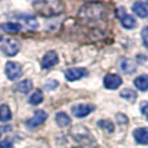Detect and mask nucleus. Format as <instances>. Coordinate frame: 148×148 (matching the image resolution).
Here are the masks:
<instances>
[{"label": "nucleus", "instance_id": "23", "mask_svg": "<svg viewBox=\"0 0 148 148\" xmlns=\"http://www.w3.org/2000/svg\"><path fill=\"white\" fill-rule=\"evenodd\" d=\"M56 87H59V82H57L56 79H49V81H47L46 84H44V88H46L47 91H49V90H55Z\"/></svg>", "mask_w": 148, "mask_h": 148}, {"label": "nucleus", "instance_id": "1", "mask_svg": "<svg viewBox=\"0 0 148 148\" xmlns=\"http://www.w3.org/2000/svg\"><path fill=\"white\" fill-rule=\"evenodd\" d=\"M33 7L36 9V12L40 16H56L64 10V5L62 3L57 1V0H44V1H35L33 3Z\"/></svg>", "mask_w": 148, "mask_h": 148}, {"label": "nucleus", "instance_id": "12", "mask_svg": "<svg viewBox=\"0 0 148 148\" xmlns=\"http://www.w3.org/2000/svg\"><path fill=\"white\" fill-rule=\"evenodd\" d=\"M133 12L135 13L138 17H140V18L148 17V3H146V1H136V3H134Z\"/></svg>", "mask_w": 148, "mask_h": 148}, {"label": "nucleus", "instance_id": "16", "mask_svg": "<svg viewBox=\"0 0 148 148\" xmlns=\"http://www.w3.org/2000/svg\"><path fill=\"white\" fill-rule=\"evenodd\" d=\"M1 29L5 31V33L9 34H16L21 31V25L17 22H5L1 25Z\"/></svg>", "mask_w": 148, "mask_h": 148}, {"label": "nucleus", "instance_id": "18", "mask_svg": "<svg viewBox=\"0 0 148 148\" xmlns=\"http://www.w3.org/2000/svg\"><path fill=\"white\" fill-rule=\"evenodd\" d=\"M16 88H17V91L21 92V94H29V92L33 90V82H31L30 79H25V81L20 82Z\"/></svg>", "mask_w": 148, "mask_h": 148}, {"label": "nucleus", "instance_id": "13", "mask_svg": "<svg viewBox=\"0 0 148 148\" xmlns=\"http://www.w3.org/2000/svg\"><path fill=\"white\" fill-rule=\"evenodd\" d=\"M134 139L136 140V143L139 144H148V129L146 127H138L134 130L133 133Z\"/></svg>", "mask_w": 148, "mask_h": 148}, {"label": "nucleus", "instance_id": "9", "mask_svg": "<svg viewBox=\"0 0 148 148\" xmlns=\"http://www.w3.org/2000/svg\"><path fill=\"white\" fill-rule=\"evenodd\" d=\"M84 75H87V70L84 68H69L65 72V78L70 82L78 81V79L83 78Z\"/></svg>", "mask_w": 148, "mask_h": 148}, {"label": "nucleus", "instance_id": "8", "mask_svg": "<svg viewBox=\"0 0 148 148\" xmlns=\"http://www.w3.org/2000/svg\"><path fill=\"white\" fill-rule=\"evenodd\" d=\"M122 84V78L118 74H108L104 77V87L108 90H116Z\"/></svg>", "mask_w": 148, "mask_h": 148}, {"label": "nucleus", "instance_id": "28", "mask_svg": "<svg viewBox=\"0 0 148 148\" xmlns=\"http://www.w3.org/2000/svg\"><path fill=\"white\" fill-rule=\"evenodd\" d=\"M3 40V38H1V36H0V42H1Z\"/></svg>", "mask_w": 148, "mask_h": 148}, {"label": "nucleus", "instance_id": "22", "mask_svg": "<svg viewBox=\"0 0 148 148\" xmlns=\"http://www.w3.org/2000/svg\"><path fill=\"white\" fill-rule=\"evenodd\" d=\"M43 99H44V97H43L42 91H40V90H36V91L30 96L29 101H30L31 105H38V104H40V103L43 101Z\"/></svg>", "mask_w": 148, "mask_h": 148}, {"label": "nucleus", "instance_id": "20", "mask_svg": "<svg viewBox=\"0 0 148 148\" xmlns=\"http://www.w3.org/2000/svg\"><path fill=\"white\" fill-rule=\"evenodd\" d=\"M97 125H99L100 129H103V130L107 131V133H113V131H114V125H113V122L109 120H100L99 122H97Z\"/></svg>", "mask_w": 148, "mask_h": 148}, {"label": "nucleus", "instance_id": "10", "mask_svg": "<svg viewBox=\"0 0 148 148\" xmlns=\"http://www.w3.org/2000/svg\"><path fill=\"white\" fill-rule=\"evenodd\" d=\"M59 62V56L55 51H48L42 59V68L43 69H49V68L55 66Z\"/></svg>", "mask_w": 148, "mask_h": 148}, {"label": "nucleus", "instance_id": "17", "mask_svg": "<svg viewBox=\"0 0 148 148\" xmlns=\"http://www.w3.org/2000/svg\"><path fill=\"white\" fill-rule=\"evenodd\" d=\"M12 118V112L10 108L7 104L0 105V122H8Z\"/></svg>", "mask_w": 148, "mask_h": 148}, {"label": "nucleus", "instance_id": "5", "mask_svg": "<svg viewBox=\"0 0 148 148\" xmlns=\"http://www.w3.org/2000/svg\"><path fill=\"white\" fill-rule=\"evenodd\" d=\"M47 118H48V114H47L44 110H36L33 117L26 121V126H27L29 129H35V127H38V126L43 125Z\"/></svg>", "mask_w": 148, "mask_h": 148}, {"label": "nucleus", "instance_id": "11", "mask_svg": "<svg viewBox=\"0 0 148 148\" xmlns=\"http://www.w3.org/2000/svg\"><path fill=\"white\" fill-rule=\"evenodd\" d=\"M120 68L123 73L131 74L136 70V62L131 59H127V57H122L120 60Z\"/></svg>", "mask_w": 148, "mask_h": 148}, {"label": "nucleus", "instance_id": "7", "mask_svg": "<svg viewBox=\"0 0 148 148\" xmlns=\"http://www.w3.org/2000/svg\"><path fill=\"white\" fill-rule=\"evenodd\" d=\"M118 16H120L121 25H122L125 29H134V27L136 26V21H135V18H134L133 16L127 14L123 7L118 8Z\"/></svg>", "mask_w": 148, "mask_h": 148}, {"label": "nucleus", "instance_id": "24", "mask_svg": "<svg viewBox=\"0 0 148 148\" xmlns=\"http://www.w3.org/2000/svg\"><path fill=\"white\" fill-rule=\"evenodd\" d=\"M140 112L144 114V117L148 120V101H142L140 103Z\"/></svg>", "mask_w": 148, "mask_h": 148}, {"label": "nucleus", "instance_id": "25", "mask_svg": "<svg viewBox=\"0 0 148 148\" xmlns=\"http://www.w3.org/2000/svg\"><path fill=\"white\" fill-rule=\"evenodd\" d=\"M142 39H143L144 46L148 48V26H146L143 29V31H142Z\"/></svg>", "mask_w": 148, "mask_h": 148}, {"label": "nucleus", "instance_id": "15", "mask_svg": "<svg viewBox=\"0 0 148 148\" xmlns=\"http://www.w3.org/2000/svg\"><path fill=\"white\" fill-rule=\"evenodd\" d=\"M134 84L138 90L140 91H147L148 90V75L147 74H143V75H139L134 79Z\"/></svg>", "mask_w": 148, "mask_h": 148}, {"label": "nucleus", "instance_id": "29", "mask_svg": "<svg viewBox=\"0 0 148 148\" xmlns=\"http://www.w3.org/2000/svg\"><path fill=\"white\" fill-rule=\"evenodd\" d=\"M74 148H81V147H74Z\"/></svg>", "mask_w": 148, "mask_h": 148}, {"label": "nucleus", "instance_id": "21", "mask_svg": "<svg viewBox=\"0 0 148 148\" xmlns=\"http://www.w3.org/2000/svg\"><path fill=\"white\" fill-rule=\"evenodd\" d=\"M120 96L129 100V101H134V100L136 99V92L131 88H123L122 91L120 92Z\"/></svg>", "mask_w": 148, "mask_h": 148}, {"label": "nucleus", "instance_id": "4", "mask_svg": "<svg viewBox=\"0 0 148 148\" xmlns=\"http://www.w3.org/2000/svg\"><path fill=\"white\" fill-rule=\"evenodd\" d=\"M5 75L8 77V79L10 81H16L22 75V66L18 62L9 61L5 65Z\"/></svg>", "mask_w": 148, "mask_h": 148}, {"label": "nucleus", "instance_id": "26", "mask_svg": "<svg viewBox=\"0 0 148 148\" xmlns=\"http://www.w3.org/2000/svg\"><path fill=\"white\" fill-rule=\"evenodd\" d=\"M0 148H13V143L8 139H5V140L0 142Z\"/></svg>", "mask_w": 148, "mask_h": 148}, {"label": "nucleus", "instance_id": "2", "mask_svg": "<svg viewBox=\"0 0 148 148\" xmlns=\"http://www.w3.org/2000/svg\"><path fill=\"white\" fill-rule=\"evenodd\" d=\"M104 14H105L104 5L97 4V3H91V4H86L83 8H82L81 13H79V17L84 18V20L99 21L104 17Z\"/></svg>", "mask_w": 148, "mask_h": 148}, {"label": "nucleus", "instance_id": "3", "mask_svg": "<svg viewBox=\"0 0 148 148\" xmlns=\"http://www.w3.org/2000/svg\"><path fill=\"white\" fill-rule=\"evenodd\" d=\"M20 48H21L20 42L13 39V38L5 39V40H3V43H1V52L5 53L7 56H14V55H17L18 51H20Z\"/></svg>", "mask_w": 148, "mask_h": 148}, {"label": "nucleus", "instance_id": "6", "mask_svg": "<svg viewBox=\"0 0 148 148\" xmlns=\"http://www.w3.org/2000/svg\"><path fill=\"white\" fill-rule=\"evenodd\" d=\"M95 110V107L92 104H84V103H81V104H75L72 108V113L77 118H83L86 116H88L91 112Z\"/></svg>", "mask_w": 148, "mask_h": 148}, {"label": "nucleus", "instance_id": "27", "mask_svg": "<svg viewBox=\"0 0 148 148\" xmlns=\"http://www.w3.org/2000/svg\"><path fill=\"white\" fill-rule=\"evenodd\" d=\"M117 121H118V122H121V121H123V123H125V125H126V123H127V118H126L125 116L122 114V113H120V114L117 116Z\"/></svg>", "mask_w": 148, "mask_h": 148}, {"label": "nucleus", "instance_id": "14", "mask_svg": "<svg viewBox=\"0 0 148 148\" xmlns=\"http://www.w3.org/2000/svg\"><path fill=\"white\" fill-rule=\"evenodd\" d=\"M55 121H56L57 126H60V127H66V126H69L70 123H72L70 117L66 114V113H64V112H59V113H57L56 117H55Z\"/></svg>", "mask_w": 148, "mask_h": 148}, {"label": "nucleus", "instance_id": "19", "mask_svg": "<svg viewBox=\"0 0 148 148\" xmlns=\"http://www.w3.org/2000/svg\"><path fill=\"white\" fill-rule=\"evenodd\" d=\"M21 20L23 21V23H25V26H27L29 29H31V30H35V29H38V21L35 20V17H33V16H29V14H23V16H20Z\"/></svg>", "mask_w": 148, "mask_h": 148}]
</instances>
